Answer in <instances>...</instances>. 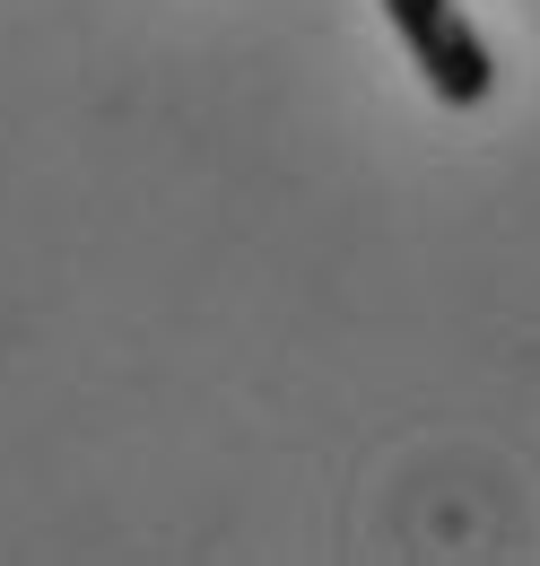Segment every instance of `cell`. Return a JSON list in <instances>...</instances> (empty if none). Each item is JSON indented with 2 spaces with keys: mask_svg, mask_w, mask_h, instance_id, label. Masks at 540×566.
<instances>
[{
  "mask_svg": "<svg viewBox=\"0 0 540 566\" xmlns=\"http://www.w3.org/2000/svg\"><path fill=\"white\" fill-rule=\"evenodd\" d=\"M384 18H393L409 71L427 78V96H436V105L471 114V105L497 96V53H488V35H479L454 0H384Z\"/></svg>",
  "mask_w": 540,
  "mask_h": 566,
  "instance_id": "obj_1",
  "label": "cell"
}]
</instances>
